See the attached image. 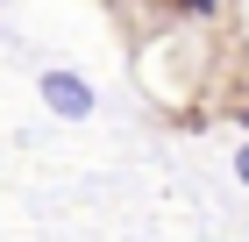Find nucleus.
Segmentation results:
<instances>
[{"mask_svg":"<svg viewBox=\"0 0 249 242\" xmlns=\"http://www.w3.org/2000/svg\"><path fill=\"white\" fill-rule=\"evenodd\" d=\"M235 178H242V186H249V149H242V157H235Z\"/></svg>","mask_w":249,"mask_h":242,"instance_id":"3","label":"nucleus"},{"mask_svg":"<svg viewBox=\"0 0 249 242\" xmlns=\"http://www.w3.org/2000/svg\"><path fill=\"white\" fill-rule=\"evenodd\" d=\"M43 100H50L64 121H86V114H93V86H86L78 72H50L43 78Z\"/></svg>","mask_w":249,"mask_h":242,"instance_id":"1","label":"nucleus"},{"mask_svg":"<svg viewBox=\"0 0 249 242\" xmlns=\"http://www.w3.org/2000/svg\"><path fill=\"white\" fill-rule=\"evenodd\" d=\"M178 7H192V15H213V0H178Z\"/></svg>","mask_w":249,"mask_h":242,"instance_id":"2","label":"nucleus"}]
</instances>
